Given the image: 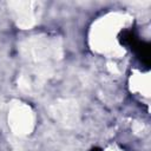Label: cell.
<instances>
[{"mask_svg": "<svg viewBox=\"0 0 151 151\" xmlns=\"http://www.w3.org/2000/svg\"><path fill=\"white\" fill-rule=\"evenodd\" d=\"M8 124L12 131L19 136L31 133L34 127V113L32 109L24 103L12 105L8 113Z\"/></svg>", "mask_w": 151, "mask_h": 151, "instance_id": "2", "label": "cell"}, {"mask_svg": "<svg viewBox=\"0 0 151 151\" xmlns=\"http://www.w3.org/2000/svg\"><path fill=\"white\" fill-rule=\"evenodd\" d=\"M131 90L142 96L150 97V77L149 73L133 74L131 78Z\"/></svg>", "mask_w": 151, "mask_h": 151, "instance_id": "4", "label": "cell"}, {"mask_svg": "<svg viewBox=\"0 0 151 151\" xmlns=\"http://www.w3.org/2000/svg\"><path fill=\"white\" fill-rule=\"evenodd\" d=\"M107 151H120V150H117V149H110V150H107Z\"/></svg>", "mask_w": 151, "mask_h": 151, "instance_id": "5", "label": "cell"}, {"mask_svg": "<svg viewBox=\"0 0 151 151\" xmlns=\"http://www.w3.org/2000/svg\"><path fill=\"white\" fill-rule=\"evenodd\" d=\"M12 14L19 27L29 28L34 24L33 2H12Z\"/></svg>", "mask_w": 151, "mask_h": 151, "instance_id": "3", "label": "cell"}, {"mask_svg": "<svg viewBox=\"0 0 151 151\" xmlns=\"http://www.w3.org/2000/svg\"><path fill=\"white\" fill-rule=\"evenodd\" d=\"M131 17L126 13L113 12L98 19L90 32L91 47L109 58H119L124 54V48L119 41L122 31L129 27Z\"/></svg>", "mask_w": 151, "mask_h": 151, "instance_id": "1", "label": "cell"}]
</instances>
